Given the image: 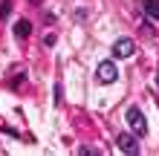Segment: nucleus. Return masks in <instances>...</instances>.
I'll list each match as a JSON object with an SVG mask.
<instances>
[{"mask_svg":"<svg viewBox=\"0 0 159 156\" xmlns=\"http://www.w3.org/2000/svg\"><path fill=\"white\" fill-rule=\"evenodd\" d=\"M127 124H130V130H133L139 139L148 133V122H145V113H142V107H130L127 110Z\"/></svg>","mask_w":159,"mask_h":156,"instance_id":"1","label":"nucleus"},{"mask_svg":"<svg viewBox=\"0 0 159 156\" xmlns=\"http://www.w3.org/2000/svg\"><path fill=\"white\" fill-rule=\"evenodd\" d=\"M116 145H119V150H121V153H127V156H136L139 150H142V145H139V136H136L133 130H130V133H119Z\"/></svg>","mask_w":159,"mask_h":156,"instance_id":"2","label":"nucleus"},{"mask_svg":"<svg viewBox=\"0 0 159 156\" xmlns=\"http://www.w3.org/2000/svg\"><path fill=\"white\" fill-rule=\"evenodd\" d=\"M78 153H81V156H96V153H98V150H93V148H81V150H78Z\"/></svg>","mask_w":159,"mask_h":156,"instance_id":"10","label":"nucleus"},{"mask_svg":"<svg viewBox=\"0 0 159 156\" xmlns=\"http://www.w3.org/2000/svg\"><path fill=\"white\" fill-rule=\"evenodd\" d=\"M142 9H145V15H148V17L159 20V0H145V3H142Z\"/></svg>","mask_w":159,"mask_h":156,"instance_id":"6","label":"nucleus"},{"mask_svg":"<svg viewBox=\"0 0 159 156\" xmlns=\"http://www.w3.org/2000/svg\"><path fill=\"white\" fill-rule=\"evenodd\" d=\"M133 52H136L133 38H119V41L113 43V58H130Z\"/></svg>","mask_w":159,"mask_h":156,"instance_id":"4","label":"nucleus"},{"mask_svg":"<svg viewBox=\"0 0 159 156\" xmlns=\"http://www.w3.org/2000/svg\"><path fill=\"white\" fill-rule=\"evenodd\" d=\"M64 101V90H61V84H55V104H61Z\"/></svg>","mask_w":159,"mask_h":156,"instance_id":"8","label":"nucleus"},{"mask_svg":"<svg viewBox=\"0 0 159 156\" xmlns=\"http://www.w3.org/2000/svg\"><path fill=\"white\" fill-rule=\"evenodd\" d=\"M29 35H32V23L29 20H17L15 23V38L23 41V38H29Z\"/></svg>","mask_w":159,"mask_h":156,"instance_id":"5","label":"nucleus"},{"mask_svg":"<svg viewBox=\"0 0 159 156\" xmlns=\"http://www.w3.org/2000/svg\"><path fill=\"white\" fill-rule=\"evenodd\" d=\"M12 15V0H3L0 3V17H9Z\"/></svg>","mask_w":159,"mask_h":156,"instance_id":"7","label":"nucleus"},{"mask_svg":"<svg viewBox=\"0 0 159 156\" xmlns=\"http://www.w3.org/2000/svg\"><path fill=\"white\" fill-rule=\"evenodd\" d=\"M52 43H55V35L46 32V35H43V47H52Z\"/></svg>","mask_w":159,"mask_h":156,"instance_id":"9","label":"nucleus"},{"mask_svg":"<svg viewBox=\"0 0 159 156\" xmlns=\"http://www.w3.org/2000/svg\"><path fill=\"white\" fill-rule=\"evenodd\" d=\"M96 78H98V84H113V81L119 78V67L113 61H101L96 67Z\"/></svg>","mask_w":159,"mask_h":156,"instance_id":"3","label":"nucleus"}]
</instances>
